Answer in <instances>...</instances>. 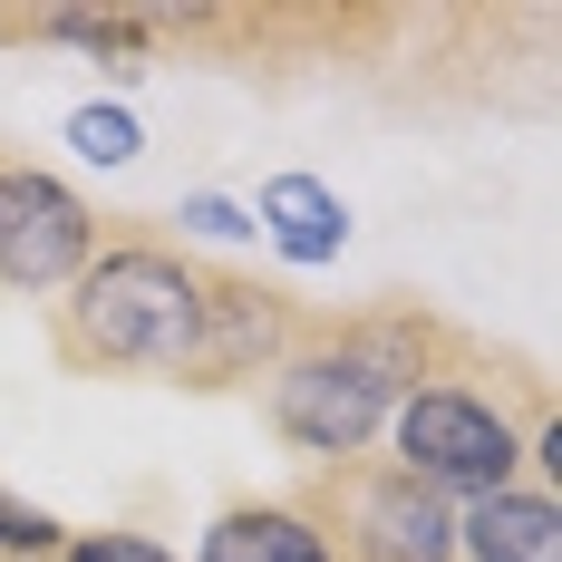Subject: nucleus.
I'll use <instances>...</instances> for the list:
<instances>
[{
	"label": "nucleus",
	"mask_w": 562,
	"mask_h": 562,
	"mask_svg": "<svg viewBox=\"0 0 562 562\" xmlns=\"http://www.w3.org/2000/svg\"><path fill=\"white\" fill-rule=\"evenodd\" d=\"M456 349V321L427 301H369V311H301V330L262 369V427L311 465L369 456L389 437L397 397L427 389Z\"/></svg>",
	"instance_id": "nucleus-1"
},
{
	"label": "nucleus",
	"mask_w": 562,
	"mask_h": 562,
	"mask_svg": "<svg viewBox=\"0 0 562 562\" xmlns=\"http://www.w3.org/2000/svg\"><path fill=\"white\" fill-rule=\"evenodd\" d=\"M204 339V252L146 224H108L98 262L49 301V359L68 379H166L184 389Z\"/></svg>",
	"instance_id": "nucleus-2"
},
{
	"label": "nucleus",
	"mask_w": 562,
	"mask_h": 562,
	"mask_svg": "<svg viewBox=\"0 0 562 562\" xmlns=\"http://www.w3.org/2000/svg\"><path fill=\"white\" fill-rule=\"evenodd\" d=\"M281 505L321 533L330 562H456V505L427 495L407 465L389 456H339V465H311Z\"/></svg>",
	"instance_id": "nucleus-3"
},
{
	"label": "nucleus",
	"mask_w": 562,
	"mask_h": 562,
	"mask_svg": "<svg viewBox=\"0 0 562 562\" xmlns=\"http://www.w3.org/2000/svg\"><path fill=\"white\" fill-rule=\"evenodd\" d=\"M98 243H108V214L68 175L30 166V156H0V291L58 301L68 281L98 262Z\"/></svg>",
	"instance_id": "nucleus-4"
},
{
	"label": "nucleus",
	"mask_w": 562,
	"mask_h": 562,
	"mask_svg": "<svg viewBox=\"0 0 562 562\" xmlns=\"http://www.w3.org/2000/svg\"><path fill=\"white\" fill-rule=\"evenodd\" d=\"M301 330V301L281 291V281L243 272V262H204V339H194V369H184V389H262V369H272L281 349Z\"/></svg>",
	"instance_id": "nucleus-5"
},
{
	"label": "nucleus",
	"mask_w": 562,
	"mask_h": 562,
	"mask_svg": "<svg viewBox=\"0 0 562 562\" xmlns=\"http://www.w3.org/2000/svg\"><path fill=\"white\" fill-rule=\"evenodd\" d=\"M456 562H562V495L505 485V495L456 505Z\"/></svg>",
	"instance_id": "nucleus-6"
},
{
	"label": "nucleus",
	"mask_w": 562,
	"mask_h": 562,
	"mask_svg": "<svg viewBox=\"0 0 562 562\" xmlns=\"http://www.w3.org/2000/svg\"><path fill=\"white\" fill-rule=\"evenodd\" d=\"M0 40L88 49L108 78H146V68H156V20H146V10H0Z\"/></svg>",
	"instance_id": "nucleus-7"
},
{
	"label": "nucleus",
	"mask_w": 562,
	"mask_h": 562,
	"mask_svg": "<svg viewBox=\"0 0 562 562\" xmlns=\"http://www.w3.org/2000/svg\"><path fill=\"white\" fill-rule=\"evenodd\" d=\"M252 233H272L281 262H339V243H349V204H339L321 175H272L262 184V204H252Z\"/></svg>",
	"instance_id": "nucleus-8"
},
{
	"label": "nucleus",
	"mask_w": 562,
	"mask_h": 562,
	"mask_svg": "<svg viewBox=\"0 0 562 562\" xmlns=\"http://www.w3.org/2000/svg\"><path fill=\"white\" fill-rule=\"evenodd\" d=\"M194 562H330V553H321V533L281 505V495H262V505H224L214 514Z\"/></svg>",
	"instance_id": "nucleus-9"
},
{
	"label": "nucleus",
	"mask_w": 562,
	"mask_h": 562,
	"mask_svg": "<svg viewBox=\"0 0 562 562\" xmlns=\"http://www.w3.org/2000/svg\"><path fill=\"white\" fill-rule=\"evenodd\" d=\"M68 146H78L88 166H136V156H146V126L126 108H78L68 116Z\"/></svg>",
	"instance_id": "nucleus-10"
},
{
	"label": "nucleus",
	"mask_w": 562,
	"mask_h": 562,
	"mask_svg": "<svg viewBox=\"0 0 562 562\" xmlns=\"http://www.w3.org/2000/svg\"><path fill=\"white\" fill-rule=\"evenodd\" d=\"M58 543H68V524L40 505H20L10 485H0V562H58Z\"/></svg>",
	"instance_id": "nucleus-11"
},
{
	"label": "nucleus",
	"mask_w": 562,
	"mask_h": 562,
	"mask_svg": "<svg viewBox=\"0 0 562 562\" xmlns=\"http://www.w3.org/2000/svg\"><path fill=\"white\" fill-rule=\"evenodd\" d=\"M58 562H184V553H166V543H156V533H68V543H58Z\"/></svg>",
	"instance_id": "nucleus-12"
},
{
	"label": "nucleus",
	"mask_w": 562,
	"mask_h": 562,
	"mask_svg": "<svg viewBox=\"0 0 562 562\" xmlns=\"http://www.w3.org/2000/svg\"><path fill=\"white\" fill-rule=\"evenodd\" d=\"M175 224L204 233V243H243V233H252V214H243L233 194H184V204H175Z\"/></svg>",
	"instance_id": "nucleus-13"
}]
</instances>
